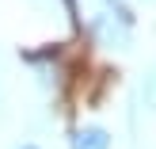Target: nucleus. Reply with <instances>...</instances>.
<instances>
[{
    "instance_id": "obj_1",
    "label": "nucleus",
    "mask_w": 156,
    "mask_h": 149,
    "mask_svg": "<svg viewBox=\"0 0 156 149\" xmlns=\"http://www.w3.org/2000/svg\"><path fill=\"white\" fill-rule=\"evenodd\" d=\"M73 19L91 46L99 50H129L137 15L126 0H73Z\"/></svg>"
},
{
    "instance_id": "obj_2",
    "label": "nucleus",
    "mask_w": 156,
    "mask_h": 149,
    "mask_svg": "<svg viewBox=\"0 0 156 149\" xmlns=\"http://www.w3.org/2000/svg\"><path fill=\"white\" fill-rule=\"evenodd\" d=\"M65 149H114V134L103 122H76L65 134Z\"/></svg>"
},
{
    "instance_id": "obj_3",
    "label": "nucleus",
    "mask_w": 156,
    "mask_h": 149,
    "mask_svg": "<svg viewBox=\"0 0 156 149\" xmlns=\"http://www.w3.org/2000/svg\"><path fill=\"white\" fill-rule=\"evenodd\" d=\"M137 96H141V107H145V111H152V115H156V65L145 69L141 84H137Z\"/></svg>"
},
{
    "instance_id": "obj_4",
    "label": "nucleus",
    "mask_w": 156,
    "mask_h": 149,
    "mask_svg": "<svg viewBox=\"0 0 156 149\" xmlns=\"http://www.w3.org/2000/svg\"><path fill=\"white\" fill-rule=\"evenodd\" d=\"M15 149H42V145H38V142H19Z\"/></svg>"
}]
</instances>
